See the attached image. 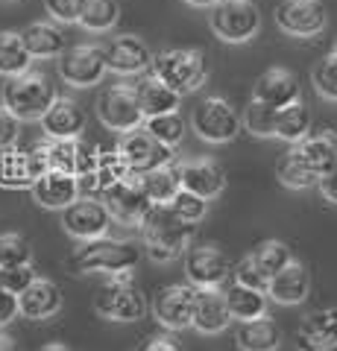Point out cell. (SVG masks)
<instances>
[{
	"label": "cell",
	"instance_id": "24",
	"mask_svg": "<svg viewBox=\"0 0 337 351\" xmlns=\"http://www.w3.org/2000/svg\"><path fill=\"white\" fill-rule=\"evenodd\" d=\"M18 304H21V316L41 322L62 311V293L50 278H36L18 295Z\"/></svg>",
	"mask_w": 337,
	"mask_h": 351
},
{
	"label": "cell",
	"instance_id": "45",
	"mask_svg": "<svg viewBox=\"0 0 337 351\" xmlns=\"http://www.w3.org/2000/svg\"><path fill=\"white\" fill-rule=\"evenodd\" d=\"M18 123H21V120L9 112L6 106H0V152L18 147V138H21Z\"/></svg>",
	"mask_w": 337,
	"mask_h": 351
},
{
	"label": "cell",
	"instance_id": "43",
	"mask_svg": "<svg viewBox=\"0 0 337 351\" xmlns=\"http://www.w3.org/2000/svg\"><path fill=\"white\" fill-rule=\"evenodd\" d=\"M45 6L56 24H80L85 0H45Z\"/></svg>",
	"mask_w": 337,
	"mask_h": 351
},
{
	"label": "cell",
	"instance_id": "1",
	"mask_svg": "<svg viewBox=\"0 0 337 351\" xmlns=\"http://www.w3.org/2000/svg\"><path fill=\"white\" fill-rule=\"evenodd\" d=\"M141 261V249L135 246V240L124 237H97L85 240L82 246H77L68 258V267L77 276H89V272H100V276H129Z\"/></svg>",
	"mask_w": 337,
	"mask_h": 351
},
{
	"label": "cell",
	"instance_id": "23",
	"mask_svg": "<svg viewBox=\"0 0 337 351\" xmlns=\"http://www.w3.org/2000/svg\"><path fill=\"white\" fill-rule=\"evenodd\" d=\"M232 311L226 304V293L220 287L197 290V307H194V328L205 337H214L229 328Z\"/></svg>",
	"mask_w": 337,
	"mask_h": 351
},
{
	"label": "cell",
	"instance_id": "53",
	"mask_svg": "<svg viewBox=\"0 0 337 351\" xmlns=\"http://www.w3.org/2000/svg\"><path fill=\"white\" fill-rule=\"evenodd\" d=\"M334 53H337V47H334Z\"/></svg>",
	"mask_w": 337,
	"mask_h": 351
},
{
	"label": "cell",
	"instance_id": "38",
	"mask_svg": "<svg viewBox=\"0 0 337 351\" xmlns=\"http://www.w3.org/2000/svg\"><path fill=\"white\" fill-rule=\"evenodd\" d=\"M276 117H279L276 108L253 100L244 112V129L255 138H276Z\"/></svg>",
	"mask_w": 337,
	"mask_h": 351
},
{
	"label": "cell",
	"instance_id": "44",
	"mask_svg": "<svg viewBox=\"0 0 337 351\" xmlns=\"http://www.w3.org/2000/svg\"><path fill=\"white\" fill-rule=\"evenodd\" d=\"M38 276H36V269H32V263H24V267H9V269H3V287L9 290V293H15V295H21L32 281H36Z\"/></svg>",
	"mask_w": 337,
	"mask_h": 351
},
{
	"label": "cell",
	"instance_id": "42",
	"mask_svg": "<svg viewBox=\"0 0 337 351\" xmlns=\"http://www.w3.org/2000/svg\"><path fill=\"white\" fill-rule=\"evenodd\" d=\"M170 208L185 219V223L197 226L200 219H205V214H209V199H202V196L191 193V191H179V196L170 202Z\"/></svg>",
	"mask_w": 337,
	"mask_h": 351
},
{
	"label": "cell",
	"instance_id": "2",
	"mask_svg": "<svg viewBox=\"0 0 337 351\" xmlns=\"http://www.w3.org/2000/svg\"><path fill=\"white\" fill-rule=\"evenodd\" d=\"M197 226L185 223L170 205H153V211L141 223V237H144L147 255L156 263H170L185 258V252L194 243Z\"/></svg>",
	"mask_w": 337,
	"mask_h": 351
},
{
	"label": "cell",
	"instance_id": "10",
	"mask_svg": "<svg viewBox=\"0 0 337 351\" xmlns=\"http://www.w3.org/2000/svg\"><path fill=\"white\" fill-rule=\"evenodd\" d=\"M59 76L73 88H91L106 76L108 62H106V47L100 44H77L68 47L56 62Z\"/></svg>",
	"mask_w": 337,
	"mask_h": 351
},
{
	"label": "cell",
	"instance_id": "7",
	"mask_svg": "<svg viewBox=\"0 0 337 351\" xmlns=\"http://www.w3.org/2000/svg\"><path fill=\"white\" fill-rule=\"evenodd\" d=\"M241 123H244V117L223 97H205V100L197 103V108L191 114L194 132L202 141H209V144H229V141H235L237 132H241Z\"/></svg>",
	"mask_w": 337,
	"mask_h": 351
},
{
	"label": "cell",
	"instance_id": "17",
	"mask_svg": "<svg viewBox=\"0 0 337 351\" xmlns=\"http://www.w3.org/2000/svg\"><path fill=\"white\" fill-rule=\"evenodd\" d=\"M299 351H334L337 348V307H317L305 313L297 328Z\"/></svg>",
	"mask_w": 337,
	"mask_h": 351
},
{
	"label": "cell",
	"instance_id": "28",
	"mask_svg": "<svg viewBox=\"0 0 337 351\" xmlns=\"http://www.w3.org/2000/svg\"><path fill=\"white\" fill-rule=\"evenodd\" d=\"M21 36H24L32 59H59L68 50L65 47V29L59 24H50V21H36Z\"/></svg>",
	"mask_w": 337,
	"mask_h": 351
},
{
	"label": "cell",
	"instance_id": "5",
	"mask_svg": "<svg viewBox=\"0 0 337 351\" xmlns=\"http://www.w3.org/2000/svg\"><path fill=\"white\" fill-rule=\"evenodd\" d=\"M94 311L108 322H138L147 313V299L129 276H115L94 293Z\"/></svg>",
	"mask_w": 337,
	"mask_h": 351
},
{
	"label": "cell",
	"instance_id": "21",
	"mask_svg": "<svg viewBox=\"0 0 337 351\" xmlns=\"http://www.w3.org/2000/svg\"><path fill=\"white\" fill-rule=\"evenodd\" d=\"M41 173H45V167L38 164L32 149L12 147L0 152V188H9V191L32 188Z\"/></svg>",
	"mask_w": 337,
	"mask_h": 351
},
{
	"label": "cell",
	"instance_id": "46",
	"mask_svg": "<svg viewBox=\"0 0 337 351\" xmlns=\"http://www.w3.org/2000/svg\"><path fill=\"white\" fill-rule=\"evenodd\" d=\"M21 313V304H18V295L15 293H9L6 287L0 290V328L9 325L15 319V316Z\"/></svg>",
	"mask_w": 337,
	"mask_h": 351
},
{
	"label": "cell",
	"instance_id": "11",
	"mask_svg": "<svg viewBox=\"0 0 337 351\" xmlns=\"http://www.w3.org/2000/svg\"><path fill=\"white\" fill-rule=\"evenodd\" d=\"M103 202L108 205V211H112L115 223L121 226H138L147 219V214L153 211V199H150V193L144 191V184H141V176H126L117 184H112L106 193H103Z\"/></svg>",
	"mask_w": 337,
	"mask_h": 351
},
{
	"label": "cell",
	"instance_id": "32",
	"mask_svg": "<svg viewBox=\"0 0 337 351\" xmlns=\"http://www.w3.org/2000/svg\"><path fill=\"white\" fill-rule=\"evenodd\" d=\"M30 50H27V44H24V36L15 29H3L0 32V73L6 76H21V73H27L30 71Z\"/></svg>",
	"mask_w": 337,
	"mask_h": 351
},
{
	"label": "cell",
	"instance_id": "49",
	"mask_svg": "<svg viewBox=\"0 0 337 351\" xmlns=\"http://www.w3.org/2000/svg\"><path fill=\"white\" fill-rule=\"evenodd\" d=\"M0 351H21V346L15 343V337H9L0 331Z\"/></svg>",
	"mask_w": 337,
	"mask_h": 351
},
{
	"label": "cell",
	"instance_id": "3",
	"mask_svg": "<svg viewBox=\"0 0 337 351\" xmlns=\"http://www.w3.org/2000/svg\"><path fill=\"white\" fill-rule=\"evenodd\" d=\"M153 73L185 97L194 94L209 80V62H205V53L197 47H167L156 53Z\"/></svg>",
	"mask_w": 337,
	"mask_h": 351
},
{
	"label": "cell",
	"instance_id": "50",
	"mask_svg": "<svg viewBox=\"0 0 337 351\" xmlns=\"http://www.w3.org/2000/svg\"><path fill=\"white\" fill-rule=\"evenodd\" d=\"M185 3H191V6H200V9H211L214 3H220V0H185Z\"/></svg>",
	"mask_w": 337,
	"mask_h": 351
},
{
	"label": "cell",
	"instance_id": "8",
	"mask_svg": "<svg viewBox=\"0 0 337 351\" xmlns=\"http://www.w3.org/2000/svg\"><path fill=\"white\" fill-rule=\"evenodd\" d=\"M97 117L100 123L112 132H132V129H141L144 123V108H141V100H138V91L132 85H112L100 91L97 97Z\"/></svg>",
	"mask_w": 337,
	"mask_h": 351
},
{
	"label": "cell",
	"instance_id": "27",
	"mask_svg": "<svg viewBox=\"0 0 337 351\" xmlns=\"http://www.w3.org/2000/svg\"><path fill=\"white\" fill-rule=\"evenodd\" d=\"M297 152L323 179L325 173H332L337 167V132L323 129V132H317V135H308L302 144H297Z\"/></svg>",
	"mask_w": 337,
	"mask_h": 351
},
{
	"label": "cell",
	"instance_id": "18",
	"mask_svg": "<svg viewBox=\"0 0 337 351\" xmlns=\"http://www.w3.org/2000/svg\"><path fill=\"white\" fill-rule=\"evenodd\" d=\"M30 191H32V199L41 208H50V211H65V208H71L82 196L80 179L71 173H62V170L41 173Z\"/></svg>",
	"mask_w": 337,
	"mask_h": 351
},
{
	"label": "cell",
	"instance_id": "34",
	"mask_svg": "<svg viewBox=\"0 0 337 351\" xmlns=\"http://www.w3.org/2000/svg\"><path fill=\"white\" fill-rule=\"evenodd\" d=\"M276 176H279V182L285 184V188H290V191H305V188H314V184H320V176L308 167L305 158H302L299 152H297V147L279 158Z\"/></svg>",
	"mask_w": 337,
	"mask_h": 351
},
{
	"label": "cell",
	"instance_id": "52",
	"mask_svg": "<svg viewBox=\"0 0 337 351\" xmlns=\"http://www.w3.org/2000/svg\"><path fill=\"white\" fill-rule=\"evenodd\" d=\"M0 290H3V267H0Z\"/></svg>",
	"mask_w": 337,
	"mask_h": 351
},
{
	"label": "cell",
	"instance_id": "48",
	"mask_svg": "<svg viewBox=\"0 0 337 351\" xmlns=\"http://www.w3.org/2000/svg\"><path fill=\"white\" fill-rule=\"evenodd\" d=\"M317 188H320V193L325 196V199H329V202H334V205H337V167H334L332 173H325V176H323Z\"/></svg>",
	"mask_w": 337,
	"mask_h": 351
},
{
	"label": "cell",
	"instance_id": "4",
	"mask_svg": "<svg viewBox=\"0 0 337 351\" xmlns=\"http://www.w3.org/2000/svg\"><path fill=\"white\" fill-rule=\"evenodd\" d=\"M53 103H56V91L41 71L9 76L3 85V106L18 120H41Z\"/></svg>",
	"mask_w": 337,
	"mask_h": 351
},
{
	"label": "cell",
	"instance_id": "12",
	"mask_svg": "<svg viewBox=\"0 0 337 351\" xmlns=\"http://www.w3.org/2000/svg\"><path fill=\"white\" fill-rule=\"evenodd\" d=\"M112 223H115V217L108 211V205L103 199H97V196H80L71 208L62 211V228L71 237L82 240V243L85 240L106 237Z\"/></svg>",
	"mask_w": 337,
	"mask_h": 351
},
{
	"label": "cell",
	"instance_id": "35",
	"mask_svg": "<svg viewBox=\"0 0 337 351\" xmlns=\"http://www.w3.org/2000/svg\"><path fill=\"white\" fill-rule=\"evenodd\" d=\"M117 18H121L117 0H85L80 27L89 29V32H106L117 24Z\"/></svg>",
	"mask_w": 337,
	"mask_h": 351
},
{
	"label": "cell",
	"instance_id": "51",
	"mask_svg": "<svg viewBox=\"0 0 337 351\" xmlns=\"http://www.w3.org/2000/svg\"><path fill=\"white\" fill-rule=\"evenodd\" d=\"M38 351H73V348H68V346H62V343H50V346H41Z\"/></svg>",
	"mask_w": 337,
	"mask_h": 351
},
{
	"label": "cell",
	"instance_id": "37",
	"mask_svg": "<svg viewBox=\"0 0 337 351\" xmlns=\"http://www.w3.org/2000/svg\"><path fill=\"white\" fill-rule=\"evenodd\" d=\"M144 129L159 141V144H165V147H176V144H182V138H185V120H182L179 112L147 117Z\"/></svg>",
	"mask_w": 337,
	"mask_h": 351
},
{
	"label": "cell",
	"instance_id": "26",
	"mask_svg": "<svg viewBox=\"0 0 337 351\" xmlns=\"http://www.w3.org/2000/svg\"><path fill=\"white\" fill-rule=\"evenodd\" d=\"M138 100H141V108H144V117H159V114H173L179 112L182 106V94L173 91L167 82H161L156 73L144 76L138 85Z\"/></svg>",
	"mask_w": 337,
	"mask_h": 351
},
{
	"label": "cell",
	"instance_id": "30",
	"mask_svg": "<svg viewBox=\"0 0 337 351\" xmlns=\"http://www.w3.org/2000/svg\"><path fill=\"white\" fill-rule=\"evenodd\" d=\"M235 339H237V348L241 351H276L281 346V331L273 319L258 316V319L237 325Z\"/></svg>",
	"mask_w": 337,
	"mask_h": 351
},
{
	"label": "cell",
	"instance_id": "19",
	"mask_svg": "<svg viewBox=\"0 0 337 351\" xmlns=\"http://www.w3.org/2000/svg\"><path fill=\"white\" fill-rule=\"evenodd\" d=\"M253 100L264 103L270 108H288L293 103H299V82L288 68H270L258 76V82L253 88Z\"/></svg>",
	"mask_w": 337,
	"mask_h": 351
},
{
	"label": "cell",
	"instance_id": "41",
	"mask_svg": "<svg viewBox=\"0 0 337 351\" xmlns=\"http://www.w3.org/2000/svg\"><path fill=\"white\" fill-rule=\"evenodd\" d=\"M232 281L235 284H244V287H253V290H261V293H267L270 287V278H267V272L258 267V261L253 255H246L235 263V269H232Z\"/></svg>",
	"mask_w": 337,
	"mask_h": 351
},
{
	"label": "cell",
	"instance_id": "16",
	"mask_svg": "<svg viewBox=\"0 0 337 351\" xmlns=\"http://www.w3.org/2000/svg\"><path fill=\"white\" fill-rule=\"evenodd\" d=\"M153 59L156 53L150 50V44L141 38V36H117L106 44V62H108V71L115 73H124V76H132V73H144L147 68H153Z\"/></svg>",
	"mask_w": 337,
	"mask_h": 351
},
{
	"label": "cell",
	"instance_id": "22",
	"mask_svg": "<svg viewBox=\"0 0 337 351\" xmlns=\"http://www.w3.org/2000/svg\"><path fill=\"white\" fill-rule=\"evenodd\" d=\"M182 191H191L202 196V199H214L226 191V176L220 170V164L211 158H191L182 161Z\"/></svg>",
	"mask_w": 337,
	"mask_h": 351
},
{
	"label": "cell",
	"instance_id": "33",
	"mask_svg": "<svg viewBox=\"0 0 337 351\" xmlns=\"http://www.w3.org/2000/svg\"><path fill=\"white\" fill-rule=\"evenodd\" d=\"M311 135V112L305 103H293L288 108H281L279 117H276V138L288 141V144H302Z\"/></svg>",
	"mask_w": 337,
	"mask_h": 351
},
{
	"label": "cell",
	"instance_id": "40",
	"mask_svg": "<svg viewBox=\"0 0 337 351\" xmlns=\"http://www.w3.org/2000/svg\"><path fill=\"white\" fill-rule=\"evenodd\" d=\"M32 261V246L27 237L21 234H0V267H24V263Z\"/></svg>",
	"mask_w": 337,
	"mask_h": 351
},
{
	"label": "cell",
	"instance_id": "25",
	"mask_svg": "<svg viewBox=\"0 0 337 351\" xmlns=\"http://www.w3.org/2000/svg\"><path fill=\"white\" fill-rule=\"evenodd\" d=\"M311 293V276L305 269V263L293 261L290 267H285L279 276L270 278V287L267 295L279 304H302Z\"/></svg>",
	"mask_w": 337,
	"mask_h": 351
},
{
	"label": "cell",
	"instance_id": "6",
	"mask_svg": "<svg viewBox=\"0 0 337 351\" xmlns=\"http://www.w3.org/2000/svg\"><path fill=\"white\" fill-rule=\"evenodd\" d=\"M209 24L220 41L244 44L261 29V12L253 0H220L211 6Z\"/></svg>",
	"mask_w": 337,
	"mask_h": 351
},
{
	"label": "cell",
	"instance_id": "20",
	"mask_svg": "<svg viewBox=\"0 0 337 351\" xmlns=\"http://www.w3.org/2000/svg\"><path fill=\"white\" fill-rule=\"evenodd\" d=\"M85 108L71 100V97H56V103L47 108V114L41 117V129L47 138L56 141H77L85 132Z\"/></svg>",
	"mask_w": 337,
	"mask_h": 351
},
{
	"label": "cell",
	"instance_id": "31",
	"mask_svg": "<svg viewBox=\"0 0 337 351\" xmlns=\"http://www.w3.org/2000/svg\"><path fill=\"white\" fill-rule=\"evenodd\" d=\"M223 293H226V304H229V311H232V319H237V322H249V319H258V316L267 313V293L244 287V284H235V281Z\"/></svg>",
	"mask_w": 337,
	"mask_h": 351
},
{
	"label": "cell",
	"instance_id": "29",
	"mask_svg": "<svg viewBox=\"0 0 337 351\" xmlns=\"http://www.w3.org/2000/svg\"><path fill=\"white\" fill-rule=\"evenodd\" d=\"M141 184L156 205H170L182 191V167L176 161H167L150 173H141Z\"/></svg>",
	"mask_w": 337,
	"mask_h": 351
},
{
	"label": "cell",
	"instance_id": "13",
	"mask_svg": "<svg viewBox=\"0 0 337 351\" xmlns=\"http://www.w3.org/2000/svg\"><path fill=\"white\" fill-rule=\"evenodd\" d=\"M117 152L124 156V161L129 164V170L135 176L150 173L161 167V164L173 161V147H165L150 135L147 129H132L121 135V144H117Z\"/></svg>",
	"mask_w": 337,
	"mask_h": 351
},
{
	"label": "cell",
	"instance_id": "36",
	"mask_svg": "<svg viewBox=\"0 0 337 351\" xmlns=\"http://www.w3.org/2000/svg\"><path fill=\"white\" fill-rule=\"evenodd\" d=\"M253 258L258 261V267L267 272V278L279 276L281 269L293 263L290 246H288V243H281V240H264V243H261V246L253 252Z\"/></svg>",
	"mask_w": 337,
	"mask_h": 351
},
{
	"label": "cell",
	"instance_id": "14",
	"mask_svg": "<svg viewBox=\"0 0 337 351\" xmlns=\"http://www.w3.org/2000/svg\"><path fill=\"white\" fill-rule=\"evenodd\" d=\"M194 307H197V287L194 284H170L153 302V316L159 325L170 331L194 328Z\"/></svg>",
	"mask_w": 337,
	"mask_h": 351
},
{
	"label": "cell",
	"instance_id": "15",
	"mask_svg": "<svg viewBox=\"0 0 337 351\" xmlns=\"http://www.w3.org/2000/svg\"><path fill=\"white\" fill-rule=\"evenodd\" d=\"M276 24L293 38H311L325 29V9L320 0H281L276 6Z\"/></svg>",
	"mask_w": 337,
	"mask_h": 351
},
{
	"label": "cell",
	"instance_id": "47",
	"mask_svg": "<svg viewBox=\"0 0 337 351\" xmlns=\"http://www.w3.org/2000/svg\"><path fill=\"white\" fill-rule=\"evenodd\" d=\"M135 351H182L173 339H167V337H161V334H156V337H147L144 343H141Z\"/></svg>",
	"mask_w": 337,
	"mask_h": 351
},
{
	"label": "cell",
	"instance_id": "9",
	"mask_svg": "<svg viewBox=\"0 0 337 351\" xmlns=\"http://www.w3.org/2000/svg\"><path fill=\"white\" fill-rule=\"evenodd\" d=\"M182 263H185V276H188V281L197 290L220 287V284L229 281L232 269H235L229 255L214 243H191Z\"/></svg>",
	"mask_w": 337,
	"mask_h": 351
},
{
	"label": "cell",
	"instance_id": "39",
	"mask_svg": "<svg viewBox=\"0 0 337 351\" xmlns=\"http://www.w3.org/2000/svg\"><path fill=\"white\" fill-rule=\"evenodd\" d=\"M311 82H314V91H317L323 100L337 103V53H329V56H323L314 64Z\"/></svg>",
	"mask_w": 337,
	"mask_h": 351
}]
</instances>
